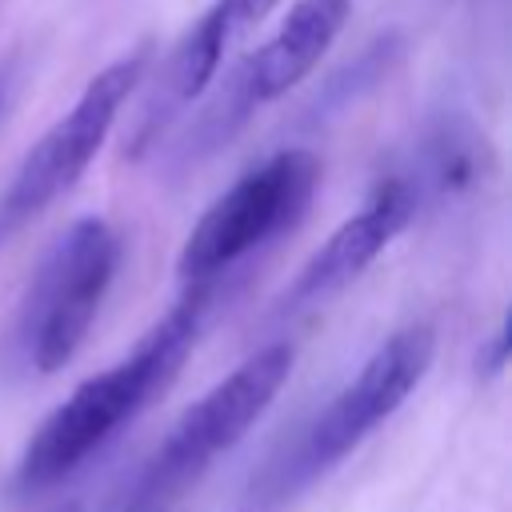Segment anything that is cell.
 <instances>
[{
  "mask_svg": "<svg viewBox=\"0 0 512 512\" xmlns=\"http://www.w3.org/2000/svg\"><path fill=\"white\" fill-rule=\"evenodd\" d=\"M276 4H280V0H212L220 24H224V32H228V40L244 36L248 28H256Z\"/></svg>",
  "mask_w": 512,
  "mask_h": 512,
  "instance_id": "cell-10",
  "label": "cell"
},
{
  "mask_svg": "<svg viewBox=\"0 0 512 512\" xmlns=\"http://www.w3.org/2000/svg\"><path fill=\"white\" fill-rule=\"evenodd\" d=\"M320 188V160L304 148H284L244 172L224 196H216L188 232L176 272L188 284H208L260 244L292 232Z\"/></svg>",
  "mask_w": 512,
  "mask_h": 512,
  "instance_id": "cell-4",
  "label": "cell"
},
{
  "mask_svg": "<svg viewBox=\"0 0 512 512\" xmlns=\"http://www.w3.org/2000/svg\"><path fill=\"white\" fill-rule=\"evenodd\" d=\"M204 308H208V288L192 284V292L160 324H152L148 336L124 360L76 384L68 400H60L28 436L16 464V488L44 492L60 484L108 436H116L128 420H136L180 376L188 352L196 348Z\"/></svg>",
  "mask_w": 512,
  "mask_h": 512,
  "instance_id": "cell-1",
  "label": "cell"
},
{
  "mask_svg": "<svg viewBox=\"0 0 512 512\" xmlns=\"http://www.w3.org/2000/svg\"><path fill=\"white\" fill-rule=\"evenodd\" d=\"M348 16H352V0H296L280 20V28L272 32V40H264L236 68V80L248 104L260 108L284 96L288 88H296L320 64V56L336 44Z\"/></svg>",
  "mask_w": 512,
  "mask_h": 512,
  "instance_id": "cell-8",
  "label": "cell"
},
{
  "mask_svg": "<svg viewBox=\"0 0 512 512\" xmlns=\"http://www.w3.org/2000/svg\"><path fill=\"white\" fill-rule=\"evenodd\" d=\"M432 356H436V332L428 324L396 328L308 428V440L300 452L304 472H320L336 464L376 424H384L408 400V392L424 380V372L432 368Z\"/></svg>",
  "mask_w": 512,
  "mask_h": 512,
  "instance_id": "cell-6",
  "label": "cell"
},
{
  "mask_svg": "<svg viewBox=\"0 0 512 512\" xmlns=\"http://www.w3.org/2000/svg\"><path fill=\"white\" fill-rule=\"evenodd\" d=\"M116 268L120 236L100 216H80L52 240L16 312V344L36 372L52 376L80 352Z\"/></svg>",
  "mask_w": 512,
  "mask_h": 512,
  "instance_id": "cell-2",
  "label": "cell"
},
{
  "mask_svg": "<svg viewBox=\"0 0 512 512\" xmlns=\"http://www.w3.org/2000/svg\"><path fill=\"white\" fill-rule=\"evenodd\" d=\"M292 360V344H268L240 368H232L220 384H212L192 408H184L152 452V460L144 464V472L136 476L124 512H156V504H164L192 476H200L220 452L240 444L244 432L268 412V404L284 388Z\"/></svg>",
  "mask_w": 512,
  "mask_h": 512,
  "instance_id": "cell-3",
  "label": "cell"
},
{
  "mask_svg": "<svg viewBox=\"0 0 512 512\" xmlns=\"http://www.w3.org/2000/svg\"><path fill=\"white\" fill-rule=\"evenodd\" d=\"M144 64L148 48H136L132 56H120L108 68H100L84 84L76 104L24 152L20 168L12 172V184L0 196V244L84 176V168L104 148L124 100L144 80Z\"/></svg>",
  "mask_w": 512,
  "mask_h": 512,
  "instance_id": "cell-5",
  "label": "cell"
},
{
  "mask_svg": "<svg viewBox=\"0 0 512 512\" xmlns=\"http://www.w3.org/2000/svg\"><path fill=\"white\" fill-rule=\"evenodd\" d=\"M412 212H416V192L408 180L392 176V180L376 184V192L364 200V208L356 216H348L296 272L292 288L284 292V308H300V304H312V300L344 288L408 228Z\"/></svg>",
  "mask_w": 512,
  "mask_h": 512,
  "instance_id": "cell-7",
  "label": "cell"
},
{
  "mask_svg": "<svg viewBox=\"0 0 512 512\" xmlns=\"http://www.w3.org/2000/svg\"><path fill=\"white\" fill-rule=\"evenodd\" d=\"M4 96H8V72H0V112H4Z\"/></svg>",
  "mask_w": 512,
  "mask_h": 512,
  "instance_id": "cell-11",
  "label": "cell"
},
{
  "mask_svg": "<svg viewBox=\"0 0 512 512\" xmlns=\"http://www.w3.org/2000/svg\"><path fill=\"white\" fill-rule=\"evenodd\" d=\"M228 32L216 16V8L208 4L204 16L180 36V44L172 48L168 64H164V100L168 104H188L196 100L220 72V60L228 52Z\"/></svg>",
  "mask_w": 512,
  "mask_h": 512,
  "instance_id": "cell-9",
  "label": "cell"
}]
</instances>
